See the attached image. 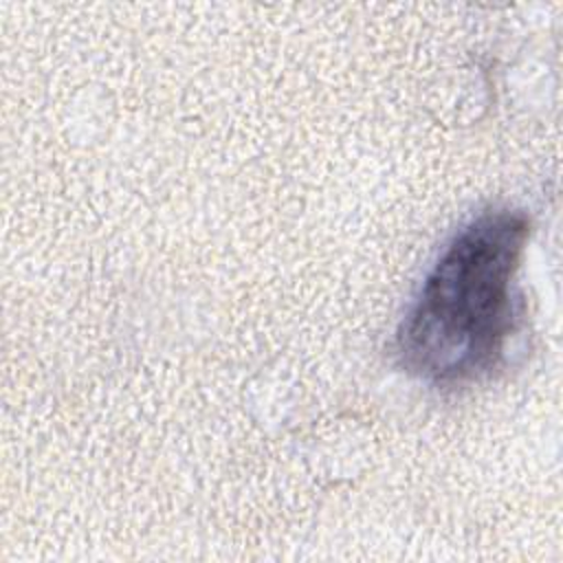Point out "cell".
I'll list each match as a JSON object with an SVG mask.
<instances>
[{"instance_id":"cell-1","label":"cell","mask_w":563,"mask_h":563,"mask_svg":"<svg viewBox=\"0 0 563 563\" xmlns=\"http://www.w3.org/2000/svg\"><path fill=\"white\" fill-rule=\"evenodd\" d=\"M528 235L523 211L488 209L449 240L396 330L400 369L460 387L501 365L523 310L517 273Z\"/></svg>"}]
</instances>
